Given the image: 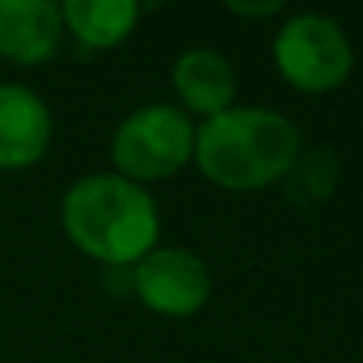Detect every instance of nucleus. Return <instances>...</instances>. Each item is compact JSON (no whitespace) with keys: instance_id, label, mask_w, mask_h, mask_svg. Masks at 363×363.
I'll return each instance as SVG.
<instances>
[{"instance_id":"nucleus-3","label":"nucleus","mask_w":363,"mask_h":363,"mask_svg":"<svg viewBox=\"0 0 363 363\" xmlns=\"http://www.w3.org/2000/svg\"><path fill=\"white\" fill-rule=\"evenodd\" d=\"M196 121L178 104H143L128 111L111 135L114 174L150 186V182L174 178L193 164Z\"/></svg>"},{"instance_id":"nucleus-9","label":"nucleus","mask_w":363,"mask_h":363,"mask_svg":"<svg viewBox=\"0 0 363 363\" xmlns=\"http://www.w3.org/2000/svg\"><path fill=\"white\" fill-rule=\"evenodd\" d=\"M61 18L65 36H72L79 50L96 54L121 47L135 33L143 8L132 0H68V4H61Z\"/></svg>"},{"instance_id":"nucleus-1","label":"nucleus","mask_w":363,"mask_h":363,"mask_svg":"<svg viewBox=\"0 0 363 363\" xmlns=\"http://www.w3.org/2000/svg\"><path fill=\"white\" fill-rule=\"evenodd\" d=\"M303 153V132L274 107L235 104L196 125L193 164L228 193H257L289 178Z\"/></svg>"},{"instance_id":"nucleus-4","label":"nucleus","mask_w":363,"mask_h":363,"mask_svg":"<svg viewBox=\"0 0 363 363\" xmlns=\"http://www.w3.org/2000/svg\"><path fill=\"white\" fill-rule=\"evenodd\" d=\"M271 57L278 75L306 96H324L345 86L356 54L345 29L320 11H303L281 22L271 40Z\"/></svg>"},{"instance_id":"nucleus-10","label":"nucleus","mask_w":363,"mask_h":363,"mask_svg":"<svg viewBox=\"0 0 363 363\" xmlns=\"http://www.w3.org/2000/svg\"><path fill=\"white\" fill-rule=\"evenodd\" d=\"M292 182V193L299 200H310V203H320L331 196L335 182H338V160L328 153V150H310V153H299L296 167L289 171Z\"/></svg>"},{"instance_id":"nucleus-11","label":"nucleus","mask_w":363,"mask_h":363,"mask_svg":"<svg viewBox=\"0 0 363 363\" xmlns=\"http://www.w3.org/2000/svg\"><path fill=\"white\" fill-rule=\"evenodd\" d=\"M225 11L228 15H239V18H274L285 11V0H225Z\"/></svg>"},{"instance_id":"nucleus-5","label":"nucleus","mask_w":363,"mask_h":363,"mask_svg":"<svg viewBox=\"0 0 363 363\" xmlns=\"http://www.w3.org/2000/svg\"><path fill=\"white\" fill-rule=\"evenodd\" d=\"M135 299L167 320H189L196 317L214 292V278L207 260L189 246H157L150 250L132 271Z\"/></svg>"},{"instance_id":"nucleus-7","label":"nucleus","mask_w":363,"mask_h":363,"mask_svg":"<svg viewBox=\"0 0 363 363\" xmlns=\"http://www.w3.org/2000/svg\"><path fill=\"white\" fill-rule=\"evenodd\" d=\"M65 18L54 0H0V61L40 68L57 57Z\"/></svg>"},{"instance_id":"nucleus-2","label":"nucleus","mask_w":363,"mask_h":363,"mask_svg":"<svg viewBox=\"0 0 363 363\" xmlns=\"http://www.w3.org/2000/svg\"><path fill=\"white\" fill-rule=\"evenodd\" d=\"M61 228L82 257L111 271H132L160 246L157 200L146 186L114 171H93L72 182L61 200Z\"/></svg>"},{"instance_id":"nucleus-6","label":"nucleus","mask_w":363,"mask_h":363,"mask_svg":"<svg viewBox=\"0 0 363 363\" xmlns=\"http://www.w3.org/2000/svg\"><path fill=\"white\" fill-rule=\"evenodd\" d=\"M50 143L54 114L47 100L22 82H0V171L36 167Z\"/></svg>"},{"instance_id":"nucleus-8","label":"nucleus","mask_w":363,"mask_h":363,"mask_svg":"<svg viewBox=\"0 0 363 363\" xmlns=\"http://www.w3.org/2000/svg\"><path fill=\"white\" fill-rule=\"evenodd\" d=\"M171 86L178 96V107L193 121H207L228 107H235L239 79L232 61L214 47H189L171 65Z\"/></svg>"}]
</instances>
